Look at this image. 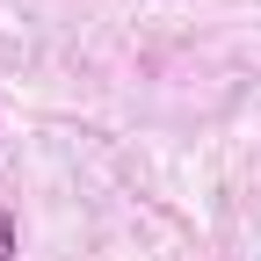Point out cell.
<instances>
[{"label":"cell","mask_w":261,"mask_h":261,"mask_svg":"<svg viewBox=\"0 0 261 261\" xmlns=\"http://www.w3.org/2000/svg\"><path fill=\"white\" fill-rule=\"evenodd\" d=\"M0 261H15V218H8V203H0Z\"/></svg>","instance_id":"6da1fadb"}]
</instances>
